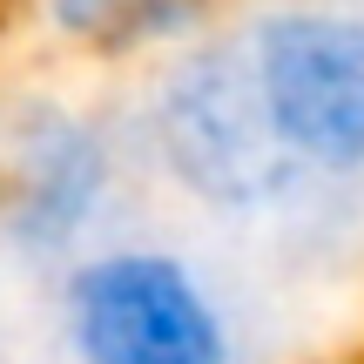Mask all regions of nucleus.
Listing matches in <instances>:
<instances>
[{"instance_id": "nucleus-1", "label": "nucleus", "mask_w": 364, "mask_h": 364, "mask_svg": "<svg viewBox=\"0 0 364 364\" xmlns=\"http://www.w3.org/2000/svg\"><path fill=\"white\" fill-rule=\"evenodd\" d=\"M122 122H129L135 169L156 189H169L189 216H203L209 230L270 236L290 250H331L364 216V209L324 196L277 149L230 21L209 41L149 68L142 95L129 102Z\"/></svg>"}, {"instance_id": "nucleus-2", "label": "nucleus", "mask_w": 364, "mask_h": 364, "mask_svg": "<svg viewBox=\"0 0 364 364\" xmlns=\"http://www.w3.org/2000/svg\"><path fill=\"white\" fill-rule=\"evenodd\" d=\"M54 364H263V331L230 270L156 230H115L48 277Z\"/></svg>"}, {"instance_id": "nucleus-3", "label": "nucleus", "mask_w": 364, "mask_h": 364, "mask_svg": "<svg viewBox=\"0 0 364 364\" xmlns=\"http://www.w3.org/2000/svg\"><path fill=\"white\" fill-rule=\"evenodd\" d=\"M135 176L122 115L48 81H0V270L48 284L129 230Z\"/></svg>"}, {"instance_id": "nucleus-4", "label": "nucleus", "mask_w": 364, "mask_h": 364, "mask_svg": "<svg viewBox=\"0 0 364 364\" xmlns=\"http://www.w3.org/2000/svg\"><path fill=\"white\" fill-rule=\"evenodd\" d=\"M230 34L277 149L324 196L364 209V0H257Z\"/></svg>"}, {"instance_id": "nucleus-5", "label": "nucleus", "mask_w": 364, "mask_h": 364, "mask_svg": "<svg viewBox=\"0 0 364 364\" xmlns=\"http://www.w3.org/2000/svg\"><path fill=\"white\" fill-rule=\"evenodd\" d=\"M223 27V0H135L129 21H122L108 61H169V54L196 48Z\"/></svg>"}, {"instance_id": "nucleus-6", "label": "nucleus", "mask_w": 364, "mask_h": 364, "mask_svg": "<svg viewBox=\"0 0 364 364\" xmlns=\"http://www.w3.org/2000/svg\"><path fill=\"white\" fill-rule=\"evenodd\" d=\"M27 21H34V34L48 41V48H68V54H102L115 48L122 21H129L135 0H21Z\"/></svg>"}, {"instance_id": "nucleus-7", "label": "nucleus", "mask_w": 364, "mask_h": 364, "mask_svg": "<svg viewBox=\"0 0 364 364\" xmlns=\"http://www.w3.org/2000/svg\"><path fill=\"white\" fill-rule=\"evenodd\" d=\"M0 364H14V351H7V344H0Z\"/></svg>"}]
</instances>
